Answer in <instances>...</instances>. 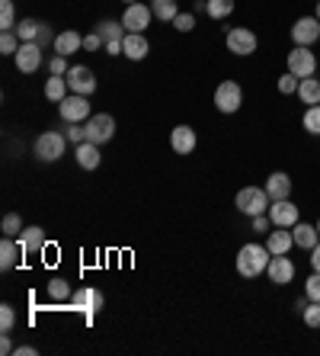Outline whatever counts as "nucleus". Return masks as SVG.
Wrapping results in <instances>:
<instances>
[{"mask_svg":"<svg viewBox=\"0 0 320 356\" xmlns=\"http://www.w3.org/2000/svg\"><path fill=\"white\" fill-rule=\"evenodd\" d=\"M272 254L266 244H244L237 250V273L244 280H256V276L266 273V266H269Z\"/></svg>","mask_w":320,"mask_h":356,"instance_id":"f257e3e1","label":"nucleus"},{"mask_svg":"<svg viewBox=\"0 0 320 356\" xmlns=\"http://www.w3.org/2000/svg\"><path fill=\"white\" fill-rule=\"evenodd\" d=\"M234 206H237L240 216H266L272 206L269 193H266V186H244V190L237 193V199H234Z\"/></svg>","mask_w":320,"mask_h":356,"instance_id":"f03ea898","label":"nucleus"},{"mask_svg":"<svg viewBox=\"0 0 320 356\" xmlns=\"http://www.w3.org/2000/svg\"><path fill=\"white\" fill-rule=\"evenodd\" d=\"M65 151H67V135H61V132H45L35 138V158L42 164H55Z\"/></svg>","mask_w":320,"mask_h":356,"instance_id":"7ed1b4c3","label":"nucleus"},{"mask_svg":"<svg viewBox=\"0 0 320 356\" xmlns=\"http://www.w3.org/2000/svg\"><path fill=\"white\" fill-rule=\"evenodd\" d=\"M240 103H244V90H240L237 81H221L214 87V109L230 116V113H237Z\"/></svg>","mask_w":320,"mask_h":356,"instance_id":"20e7f679","label":"nucleus"},{"mask_svg":"<svg viewBox=\"0 0 320 356\" xmlns=\"http://www.w3.org/2000/svg\"><path fill=\"white\" fill-rule=\"evenodd\" d=\"M224 42H228V51H234V55H240V58L253 55L256 45H260L256 33H253V29H246V26H234V29H228Z\"/></svg>","mask_w":320,"mask_h":356,"instance_id":"39448f33","label":"nucleus"},{"mask_svg":"<svg viewBox=\"0 0 320 356\" xmlns=\"http://www.w3.org/2000/svg\"><path fill=\"white\" fill-rule=\"evenodd\" d=\"M58 116L65 119V122H87L93 113H90L87 97H81V93H67V97L58 103Z\"/></svg>","mask_w":320,"mask_h":356,"instance_id":"423d86ee","label":"nucleus"},{"mask_svg":"<svg viewBox=\"0 0 320 356\" xmlns=\"http://www.w3.org/2000/svg\"><path fill=\"white\" fill-rule=\"evenodd\" d=\"M314 71H317V58H314L311 49L295 45V49L288 51V74H295L298 81H304V77H314Z\"/></svg>","mask_w":320,"mask_h":356,"instance_id":"0eeeda50","label":"nucleus"},{"mask_svg":"<svg viewBox=\"0 0 320 356\" xmlns=\"http://www.w3.org/2000/svg\"><path fill=\"white\" fill-rule=\"evenodd\" d=\"M87 141H93V145H106L109 138L115 135V119L109 116V113H96V116L87 119Z\"/></svg>","mask_w":320,"mask_h":356,"instance_id":"6e6552de","label":"nucleus"},{"mask_svg":"<svg viewBox=\"0 0 320 356\" xmlns=\"http://www.w3.org/2000/svg\"><path fill=\"white\" fill-rule=\"evenodd\" d=\"M151 19H154V10H151L148 3H128L122 13L125 33H144L151 26Z\"/></svg>","mask_w":320,"mask_h":356,"instance_id":"1a4fd4ad","label":"nucleus"},{"mask_svg":"<svg viewBox=\"0 0 320 356\" xmlns=\"http://www.w3.org/2000/svg\"><path fill=\"white\" fill-rule=\"evenodd\" d=\"M71 308L83 312V315H87V321H93V315L103 308V292L90 289V286H81V289H74V296H71Z\"/></svg>","mask_w":320,"mask_h":356,"instance_id":"9d476101","label":"nucleus"},{"mask_svg":"<svg viewBox=\"0 0 320 356\" xmlns=\"http://www.w3.org/2000/svg\"><path fill=\"white\" fill-rule=\"evenodd\" d=\"M65 77H67V87H71V93H81V97H90V93H96V74H93L87 65H74Z\"/></svg>","mask_w":320,"mask_h":356,"instance_id":"9b49d317","label":"nucleus"},{"mask_svg":"<svg viewBox=\"0 0 320 356\" xmlns=\"http://www.w3.org/2000/svg\"><path fill=\"white\" fill-rule=\"evenodd\" d=\"M317 39H320V19H317V17H301V19H295V26H292V42H295V45H304V49H311Z\"/></svg>","mask_w":320,"mask_h":356,"instance_id":"f8f14e48","label":"nucleus"},{"mask_svg":"<svg viewBox=\"0 0 320 356\" xmlns=\"http://www.w3.org/2000/svg\"><path fill=\"white\" fill-rule=\"evenodd\" d=\"M269 218L272 228H295L298 225V206L292 199H276L269 206Z\"/></svg>","mask_w":320,"mask_h":356,"instance_id":"ddd939ff","label":"nucleus"},{"mask_svg":"<svg viewBox=\"0 0 320 356\" xmlns=\"http://www.w3.org/2000/svg\"><path fill=\"white\" fill-rule=\"evenodd\" d=\"M13 61H17V67L23 71V74H35V71L42 67V45L39 42H23L19 51L13 55Z\"/></svg>","mask_w":320,"mask_h":356,"instance_id":"4468645a","label":"nucleus"},{"mask_svg":"<svg viewBox=\"0 0 320 356\" xmlns=\"http://www.w3.org/2000/svg\"><path fill=\"white\" fill-rule=\"evenodd\" d=\"M196 145H199V135H196V129H192V125H176V129L170 132L173 154H192V151H196Z\"/></svg>","mask_w":320,"mask_h":356,"instance_id":"2eb2a0df","label":"nucleus"},{"mask_svg":"<svg viewBox=\"0 0 320 356\" xmlns=\"http://www.w3.org/2000/svg\"><path fill=\"white\" fill-rule=\"evenodd\" d=\"M266 276H269V282H276V286H288V282L295 280V264H292L285 254H279V257L269 260V266H266Z\"/></svg>","mask_w":320,"mask_h":356,"instance_id":"dca6fc26","label":"nucleus"},{"mask_svg":"<svg viewBox=\"0 0 320 356\" xmlns=\"http://www.w3.org/2000/svg\"><path fill=\"white\" fill-rule=\"evenodd\" d=\"M148 51H151V42L144 33H125L122 39V55L128 61H141V58H148Z\"/></svg>","mask_w":320,"mask_h":356,"instance_id":"f3484780","label":"nucleus"},{"mask_svg":"<svg viewBox=\"0 0 320 356\" xmlns=\"http://www.w3.org/2000/svg\"><path fill=\"white\" fill-rule=\"evenodd\" d=\"M266 248H269L272 257L288 254V250L295 248V234H292V228H272V232L266 234Z\"/></svg>","mask_w":320,"mask_h":356,"instance_id":"a211bd4d","label":"nucleus"},{"mask_svg":"<svg viewBox=\"0 0 320 356\" xmlns=\"http://www.w3.org/2000/svg\"><path fill=\"white\" fill-rule=\"evenodd\" d=\"M77 51H83V35L81 33L67 29V33H58L55 35V55H65V58H71V55H77Z\"/></svg>","mask_w":320,"mask_h":356,"instance_id":"6ab92c4d","label":"nucleus"},{"mask_svg":"<svg viewBox=\"0 0 320 356\" xmlns=\"http://www.w3.org/2000/svg\"><path fill=\"white\" fill-rule=\"evenodd\" d=\"M266 193H269L272 202H276V199H288V196H292V177L282 174V170L269 174V177H266Z\"/></svg>","mask_w":320,"mask_h":356,"instance_id":"aec40b11","label":"nucleus"},{"mask_svg":"<svg viewBox=\"0 0 320 356\" xmlns=\"http://www.w3.org/2000/svg\"><path fill=\"white\" fill-rule=\"evenodd\" d=\"M292 234H295V248H301V250H314L320 241L317 225H308V222H298L295 228H292Z\"/></svg>","mask_w":320,"mask_h":356,"instance_id":"412c9836","label":"nucleus"},{"mask_svg":"<svg viewBox=\"0 0 320 356\" xmlns=\"http://www.w3.org/2000/svg\"><path fill=\"white\" fill-rule=\"evenodd\" d=\"M77 154V164L83 167V170H96L99 161H103V154H99V145H93V141H81L74 148Z\"/></svg>","mask_w":320,"mask_h":356,"instance_id":"4be33fe9","label":"nucleus"},{"mask_svg":"<svg viewBox=\"0 0 320 356\" xmlns=\"http://www.w3.org/2000/svg\"><path fill=\"white\" fill-rule=\"evenodd\" d=\"M19 254H23L19 241H13V238H7V234H3V241H0V270H3V273H7V270H13V266H17V260H19Z\"/></svg>","mask_w":320,"mask_h":356,"instance_id":"5701e85b","label":"nucleus"},{"mask_svg":"<svg viewBox=\"0 0 320 356\" xmlns=\"http://www.w3.org/2000/svg\"><path fill=\"white\" fill-rule=\"evenodd\" d=\"M19 248H23V254H39L42 248H45V232L42 228H23V234H19Z\"/></svg>","mask_w":320,"mask_h":356,"instance_id":"b1692460","label":"nucleus"},{"mask_svg":"<svg viewBox=\"0 0 320 356\" xmlns=\"http://www.w3.org/2000/svg\"><path fill=\"white\" fill-rule=\"evenodd\" d=\"M298 99H301L304 106H317L320 103V81L317 77H304L301 83H298Z\"/></svg>","mask_w":320,"mask_h":356,"instance_id":"393cba45","label":"nucleus"},{"mask_svg":"<svg viewBox=\"0 0 320 356\" xmlns=\"http://www.w3.org/2000/svg\"><path fill=\"white\" fill-rule=\"evenodd\" d=\"M151 10H154V19H160V23H173L180 17L176 0H151Z\"/></svg>","mask_w":320,"mask_h":356,"instance_id":"a878e982","label":"nucleus"},{"mask_svg":"<svg viewBox=\"0 0 320 356\" xmlns=\"http://www.w3.org/2000/svg\"><path fill=\"white\" fill-rule=\"evenodd\" d=\"M67 90H71V87H67V77H49V81H45V97H49L51 103H61V99L67 97Z\"/></svg>","mask_w":320,"mask_h":356,"instance_id":"bb28decb","label":"nucleus"},{"mask_svg":"<svg viewBox=\"0 0 320 356\" xmlns=\"http://www.w3.org/2000/svg\"><path fill=\"white\" fill-rule=\"evenodd\" d=\"M96 33L103 35V42H122L125 39V26L115 23V19H106V23L96 26Z\"/></svg>","mask_w":320,"mask_h":356,"instance_id":"cd10ccee","label":"nucleus"},{"mask_svg":"<svg viewBox=\"0 0 320 356\" xmlns=\"http://www.w3.org/2000/svg\"><path fill=\"white\" fill-rule=\"evenodd\" d=\"M205 13L212 19H218V23H221V19H228L230 13H234V0H208Z\"/></svg>","mask_w":320,"mask_h":356,"instance_id":"c85d7f7f","label":"nucleus"},{"mask_svg":"<svg viewBox=\"0 0 320 356\" xmlns=\"http://www.w3.org/2000/svg\"><path fill=\"white\" fill-rule=\"evenodd\" d=\"M0 29H3V33H13V29H17V10H13V0H0Z\"/></svg>","mask_w":320,"mask_h":356,"instance_id":"c756f323","label":"nucleus"},{"mask_svg":"<svg viewBox=\"0 0 320 356\" xmlns=\"http://www.w3.org/2000/svg\"><path fill=\"white\" fill-rule=\"evenodd\" d=\"M39 29H42L39 19H19V23H17L19 42H35V39H39Z\"/></svg>","mask_w":320,"mask_h":356,"instance_id":"7c9ffc66","label":"nucleus"},{"mask_svg":"<svg viewBox=\"0 0 320 356\" xmlns=\"http://www.w3.org/2000/svg\"><path fill=\"white\" fill-rule=\"evenodd\" d=\"M49 296L55 298V302H65V298H71L74 292H71V282L61 280V276H55V280L49 282Z\"/></svg>","mask_w":320,"mask_h":356,"instance_id":"2f4dec72","label":"nucleus"},{"mask_svg":"<svg viewBox=\"0 0 320 356\" xmlns=\"http://www.w3.org/2000/svg\"><path fill=\"white\" fill-rule=\"evenodd\" d=\"M0 228H3V234H7V238H19V234H23V218H19L17 212H7Z\"/></svg>","mask_w":320,"mask_h":356,"instance_id":"473e14b6","label":"nucleus"},{"mask_svg":"<svg viewBox=\"0 0 320 356\" xmlns=\"http://www.w3.org/2000/svg\"><path fill=\"white\" fill-rule=\"evenodd\" d=\"M301 122H304V129H308L311 135H320V103H317V106H308V109H304V119H301Z\"/></svg>","mask_w":320,"mask_h":356,"instance_id":"72a5a7b5","label":"nucleus"},{"mask_svg":"<svg viewBox=\"0 0 320 356\" xmlns=\"http://www.w3.org/2000/svg\"><path fill=\"white\" fill-rule=\"evenodd\" d=\"M19 45H23V42H19L17 33H3V35H0V51H3V55H17Z\"/></svg>","mask_w":320,"mask_h":356,"instance_id":"f704fd0d","label":"nucleus"},{"mask_svg":"<svg viewBox=\"0 0 320 356\" xmlns=\"http://www.w3.org/2000/svg\"><path fill=\"white\" fill-rule=\"evenodd\" d=\"M301 318H304L308 327H320V302H308L304 312H301Z\"/></svg>","mask_w":320,"mask_h":356,"instance_id":"c9c22d12","label":"nucleus"},{"mask_svg":"<svg viewBox=\"0 0 320 356\" xmlns=\"http://www.w3.org/2000/svg\"><path fill=\"white\" fill-rule=\"evenodd\" d=\"M67 129H65V135H67V141L71 145H81V141H87V129H83L81 122H65Z\"/></svg>","mask_w":320,"mask_h":356,"instance_id":"e433bc0d","label":"nucleus"},{"mask_svg":"<svg viewBox=\"0 0 320 356\" xmlns=\"http://www.w3.org/2000/svg\"><path fill=\"white\" fill-rule=\"evenodd\" d=\"M173 29L176 33H192L196 29V13H180V17L173 19Z\"/></svg>","mask_w":320,"mask_h":356,"instance_id":"4c0bfd02","label":"nucleus"},{"mask_svg":"<svg viewBox=\"0 0 320 356\" xmlns=\"http://www.w3.org/2000/svg\"><path fill=\"white\" fill-rule=\"evenodd\" d=\"M13 324H17L13 305H0V331H13Z\"/></svg>","mask_w":320,"mask_h":356,"instance_id":"58836bf2","label":"nucleus"},{"mask_svg":"<svg viewBox=\"0 0 320 356\" xmlns=\"http://www.w3.org/2000/svg\"><path fill=\"white\" fill-rule=\"evenodd\" d=\"M298 83L301 81H298L295 74H282L279 77V93L282 97H292V93H298Z\"/></svg>","mask_w":320,"mask_h":356,"instance_id":"ea45409f","label":"nucleus"},{"mask_svg":"<svg viewBox=\"0 0 320 356\" xmlns=\"http://www.w3.org/2000/svg\"><path fill=\"white\" fill-rule=\"evenodd\" d=\"M304 296L311 298V302H320V273L308 276V282H304Z\"/></svg>","mask_w":320,"mask_h":356,"instance_id":"a19ab883","label":"nucleus"},{"mask_svg":"<svg viewBox=\"0 0 320 356\" xmlns=\"http://www.w3.org/2000/svg\"><path fill=\"white\" fill-rule=\"evenodd\" d=\"M49 71H51V77H65L71 67H67V58L65 55H55V58L49 61Z\"/></svg>","mask_w":320,"mask_h":356,"instance_id":"79ce46f5","label":"nucleus"},{"mask_svg":"<svg viewBox=\"0 0 320 356\" xmlns=\"http://www.w3.org/2000/svg\"><path fill=\"white\" fill-rule=\"evenodd\" d=\"M103 45H106V42H103V35H99V33L83 35V51H99Z\"/></svg>","mask_w":320,"mask_h":356,"instance_id":"37998d69","label":"nucleus"},{"mask_svg":"<svg viewBox=\"0 0 320 356\" xmlns=\"http://www.w3.org/2000/svg\"><path fill=\"white\" fill-rule=\"evenodd\" d=\"M253 232H260V234H269V232H272L269 212H266V216H253Z\"/></svg>","mask_w":320,"mask_h":356,"instance_id":"c03bdc74","label":"nucleus"},{"mask_svg":"<svg viewBox=\"0 0 320 356\" xmlns=\"http://www.w3.org/2000/svg\"><path fill=\"white\" fill-rule=\"evenodd\" d=\"M13 350L17 347H13V340H10V331H3L0 334V353H13Z\"/></svg>","mask_w":320,"mask_h":356,"instance_id":"a18cd8bd","label":"nucleus"},{"mask_svg":"<svg viewBox=\"0 0 320 356\" xmlns=\"http://www.w3.org/2000/svg\"><path fill=\"white\" fill-rule=\"evenodd\" d=\"M311 266H314V273H320V241H317V248L311 250Z\"/></svg>","mask_w":320,"mask_h":356,"instance_id":"49530a36","label":"nucleus"},{"mask_svg":"<svg viewBox=\"0 0 320 356\" xmlns=\"http://www.w3.org/2000/svg\"><path fill=\"white\" fill-rule=\"evenodd\" d=\"M103 49H106V55H122V42H106Z\"/></svg>","mask_w":320,"mask_h":356,"instance_id":"de8ad7c7","label":"nucleus"},{"mask_svg":"<svg viewBox=\"0 0 320 356\" xmlns=\"http://www.w3.org/2000/svg\"><path fill=\"white\" fill-rule=\"evenodd\" d=\"M17 356H35V347H29V343H23V347H17L13 350Z\"/></svg>","mask_w":320,"mask_h":356,"instance_id":"09e8293b","label":"nucleus"},{"mask_svg":"<svg viewBox=\"0 0 320 356\" xmlns=\"http://www.w3.org/2000/svg\"><path fill=\"white\" fill-rule=\"evenodd\" d=\"M314 17H317V19H320V0H317V13H314Z\"/></svg>","mask_w":320,"mask_h":356,"instance_id":"8fccbe9b","label":"nucleus"},{"mask_svg":"<svg viewBox=\"0 0 320 356\" xmlns=\"http://www.w3.org/2000/svg\"><path fill=\"white\" fill-rule=\"evenodd\" d=\"M125 3H138V0H125Z\"/></svg>","mask_w":320,"mask_h":356,"instance_id":"3c124183","label":"nucleus"},{"mask_svg":"<svg viewBox=\"0 0 320 356\" xmlns=\"http://www.w3.org/2000/svg\"><path fill=\"white\" fill-rule=\"evenodd\" d=\"M317 232H320V218H317Z\"/></svg>","mask_w":320,"mask_h":356,"instance_id":"603ef678","label":"nucleus"}]
</instances>
